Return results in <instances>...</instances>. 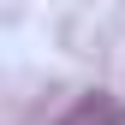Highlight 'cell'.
Wrapping results in <instances>:
<instances>
[{
	"label": "cell",
	"mask_w": 125,
	"mask_h": 125,
	"mask_svg": "<svg viewBox=\"0 0 125 125\" xmlns=\"http://www.w3.org/2000/svg\"><path fill=\"white\" fill-rule=\"evenodd\" d=\"M54 125H125V101L107 95V89H89V95H77Z\"/></svg>",
	"instance_id": "obj_1"
}]
</instances>
